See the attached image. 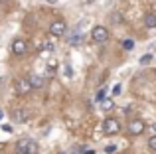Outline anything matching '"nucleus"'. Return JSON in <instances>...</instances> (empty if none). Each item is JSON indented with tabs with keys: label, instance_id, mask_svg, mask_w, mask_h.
I'll use <instances>...</instances> for the list:
<instances>
[{
	"label": "nucleus",
	"instance_id": "0eeeda50",
	"mask_svg": "<svg viewBox=\"0 0 156 154\" xmlns=\"http://www.w3.org/2000/svg\"><path fill=\"white\" fill-rule=\"evenodd\" d=\"M12 51H14L16 55H26L28 54V44H26V40H22V38L14 40V42H12Z\"/></svg>",
	"mask_w": 156,
	"mask_h": 154
},
{
	"label": "nucleus",
	"instance_id": "423d86ee",
	"mask_svg": "<svg viewBox=\"0 0 156 154\" xmlns=\"http://www.w3.org/2000/svg\"><path fill=\"white\" fill-rule=\"evenodd\" d=\"M14 89H16V93H18V95H28V93L32 91L30 79H16Z\"/></svg>",
	"mask_w": 156,
	"mask_h": 154
},
{
	"label": "nucleus",
	"instance_id": "f03ea898",
	"mask_svg": "<svg viewBox=\"0 0 156 154\" xmlns=\"http://www.w3.org/2000/svg\"><path fill=\"white\" fill-rule=\"evenodd\" d=\"M103 132L105 135H117V132H121V123H119L117 119H105L103 121Z\"/></svg>",
	"mask_w": 156,
	"mask_h": 154
},
{
	"label": "nucleus",
	"instance_id": "2eb2a0df",
	"mask_svg": "<svg viewBox=\"0 0 156 154\" xmlns=\"http://www.w3.org/2000/svg\"><path fill=\"white\" fill-rule=\"evenodd\" d=\"M148 148H150L152 152H156V135H154V136H150V138H148Z\"/></svg>",
	"mask_w": 156,
	"mask_h": 154
},
{
	"label": "nucleus",
	"instance_id": "9b49d317",
	"mask_svg": "<svg viewBox=\"0 0 156 154\" xmlns=\"http://www.w3.org/2000/svg\"><path fill=\"white\" fill-rule=\"evenodd\" d=\"M144 26L146 28H156V14H146L144 16Z\"/></svg>",
	"mask_w": 156,
	"mask_h": 154
},
{
	"label": "nucleus",
	"instance_id": "f8f14e48",
	"mask_svg": "<svg viewBox=\"0 0 156 154\" xmlns=\"http://www.w3.org/2000/svg\"><path fill=\"white\" fill-rule=\"evenodd\" d=\"M99 107L103 109V111H111V109L115 107V101H113V99H107V97H105V99L99 103Z\"/></svg>",
	"mask_w": 156,
	"mask_h": 154
},
{
	"label": "nucleus",
	"instance_id": "4be33fe9",
	"mask_svg": "<svg viewBox=\"0 0 156 154\" xmlns=\"http://www.w3.org/2000/svg\"><path fill=\"white\" fill-rule=\"evenodd\" d=\"M2 128H4V131H6V132H12V127H10V124H4Z\"/></svg>",
	"mask_w": 156,
	"mask_h": 154
},
{
	"label": "nucleus",
	"instance_id": "6e6552de",
	"mask_svg": "<svg viewBox=\"0 0 156 154\" xmlns=\"http://www.w3.org/2000/svg\"><path fill=\"white\" fill-rule=\"evenodd\" d=\"M30 85H32V89H42L44 85H46V77H42V75H32L30 77Z\"/></svg>",
	"mask_w": 156,
	"mask_h": 154
},
{
	"label": "nucleus",
	"instance_id": "39448f33",
	"mask_svg": "<svg viewBox=\"0 0 156 154\" xmlns=\"http://www.w3.org/2000/svg\"><path fill=\"white\" fill-rule=\"evenodd\" d=\"M50 34L57 36V38L65 36V22L63 20H53V22L50 24Z\"/></svg>",
	"mask_w": 156,
	"mask_h": 154
},
{
	"label": "nucleus",
	"instance_id": "ddd939ff",
	"mask_svg": "<svg viewBox=\"0 0 156 154\" xmlns=\"http://www.w3.org/2000/svg\"><path fill=\"white\" fill-rule=\"evenodd\" d=\"M40 47H42V51H48V54H51V51H53V44L50 42V40L42 42V44H40Z\"/></svg>",
	"mask_w": 156,
	"mask_h": 154
},
{
	"label": "nucleus",
	"instance_id": "aec40b11",
	"mask_svg": "<svg viewBox=\"0 0 156 154\" xmlns=\"http://www.w3.org/2000/svg\"><path fill=\"white\" fill-rule=\"evenodd\" d=\"M65 75H67V77H71V75H73V71H71V65H69V63L65 65Z\"/></svg>",
	"mask_w": 156,
	"mask_h": 154
},
{
	"label": "nucleus",
	"instance_id": "7ed1b4c3",
	"mask_svg": "<svg viewBox=\"0 0 156 154\" xmlns=\"http://www.w3.org/2000/svg\"><path fill=\"white\" fill-rule=\"evenodd\" d=\"M91 38H93V42L103 44V42L109 40V30H107L105 26H95V28H93V32H91Z\"/></svg>",
	"mask_w": 156,
	"mask_h": 154
},
{
	"label": "nucleus",
	"instance_id": "dca6fc26",
	"mask_svg": "<svg viewBox=\"0 0 156 154\" xmlns=\"http://www.w3.org/2000/svg\"><path fill=\"white\" fill-rule=\"evenodd\" d=\"M122 47H125V50H133L134 42H133V40H125V42H122Z\"/></svg>",
	"mask_w": 156,
	"mask_h": 154
},
{
	"label": "nucleus",
	"instance_id": "1a4fd4ad",
	"mask_svg": "<svg viewBox=\"0 0 156 154\" xmlns=\"http://www.w3.org/2000/svg\"><path fill=\"white\" fill-rule=\"evenodd\" d=\"M81 42H83V34H79V32H73L71 36H67V44L69 46H79Z\"/></svg>",
	"mask_w": 156,
	"mask_h": 154
},
{
	"label": "nucleus",
	"instance_id": "9d476101",
	"mask_svg": "<svg viewBox=\"0 0 156 154\" xmlns=\"http://www.w3.org/2000/svg\"><path fill=\"white\" fill-rule=\"evenodd\" d=\"M14 121H18V123H26V121H28V111H26V109H18V111L14 113Z\"/></svg>",
	"mask_w": 156,
	"mask_h": 154
},
{
	"label": "nucleus",
	"instance_id": "4468645a",
	"mask_svg": "<svg viewBox=\"0 0 156 154\" xmlns=\"http://www.w3.org/2000/svg\"><path fill=\"white\" fill-rule=\"evenodd\" d=\"M46 73L50 75V77H53V75H55V61H50V63H48V69H46Z\"/></svg>",
	"mask_w": 156,
	"mask_h": 154
},
{
	"label": "nucleus",
	"instance_id": "a211bd4d",
	"mask_svg": "<svg viewBox=\"0 0 156 154\" xmlns=\"http://www.w3.org/2000/svg\"><path fill=\"white\" fill-rule=\"evenodd\" d=\"M150 59H152V55H142L140 58V63L144 65V63H150Z\"/></svg>",
	"mask_w": 156,
	"mask_h": 154
},
{
	"label": "nucleus",
	"instance_id": "6ab92c4d",
	"mask_svg": "<svg viewBox=\"0 0 156 154\" xmlns=\"http://www.w3.org/2000/svg\"><path fill=\"white\" fill-rule=\"evenodd\" d=\"M115 150H117V146H115V144H109V146H105V152H115Z\"/></svg>",
	"mask_w": 156,
	"mask_h": 154
},
{
	"label": "nucleus",
	"instance_id": "20e7f679",
	"mask_svg": "<svg viewBox=\"0 0 156 154\" xmlns=\"http://www.w3.org/2000/svg\"><path fill=\"white\" fill-rule=\"evenodd\" d=\"M144 128H146V124H144V121H140V119H133L129 123V132L133 136L142 135V132H144Z\"/></svg>",
	"mask_w": 156,
	"mask_h": 154
},
{
	"label": "nucleus",
	"instance_id": "f257e3e1",
	"mask_svg": "<svg viewBox=\"0 0 156 154\" xmlns=\"http://www.w3.org/2000/svg\"><path fill=\"white\" fill-rule=\"evenodd\" d=\"M16 154H38V142L34 138H22L16 144Z\"/></svg>",
	"mask_w": 156,
	"mask_h": 154
},
{
	"label": "nucleus",
	"instance_id": "412c9836",
	"mask_svg": "<svg viewBox=\"0 0 156 154\" xmlns=\"http://www.w3.org/2000/svg\"><path fill=\"white\" fill-rule=\"evenodd\" d=\"M113 22L115 24H121V14H113Z\"/></svg>",
	"mask_w": 156,
	"mask_h": 154
},
{
	"label": "nucleus",
	"instance_id": "f3484780",
	"mask_svg": "<svg viewBox=\"0 0 156 154\" xmlns=\"http://www.w3.org/2000/svg\"><path fill=\"white\" fill-rule=\"evenodd\" d=\"M105 93H107V89H105V87H101V89H99V93H97V101H99V103L105 99Z\"/></svg>",
	"mask_w": 156,
	"mask_h": 154
},
{
	"label": "nucleus",
	"instance_id": "5701e85b",
	"mask_svg": "<svg viewBox=\"0 0 156 154\" xmlns=\"http://www.w3.org/2000/svg\"><path fill=\"white\" fill-rule=\"evenodd\" d=\"M0 2H2V4H4V2H8V0H0Z\"/></svg>",
	"mask_w": 156,
	"mask_h": 154
}]
</instances>
